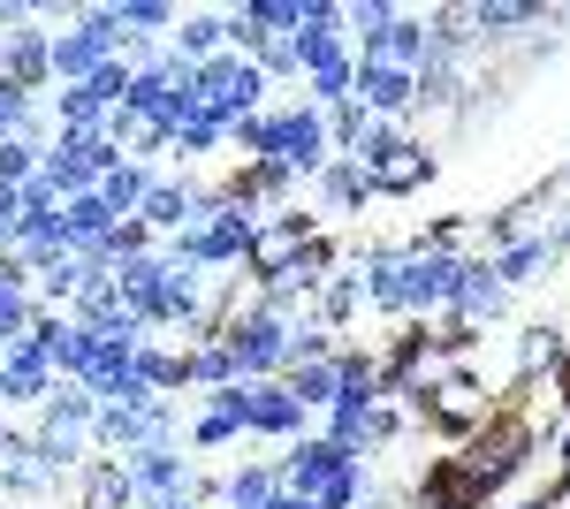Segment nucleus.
Masks as SVG:
<instances>
[{
	"mask_svg": "<svg viewBox=\"0 0 570 509\" xmlns=\"http://www.w3.org/2000/svg\"><path fill=\"white\" fill-rule=\"evenodd\" d=\"M274 464H282V487H289V495H305L312 509H365V502H373V464L343 457L320 425L297 433Z\"/></svg>",
	"mask_w": 570,
	"mask_h": 509,
	"instance_id": "1",
	"label": "nucleus"
},
{
	"mask_svg": "<svg viewBox=\"0 0 570 509\" xmlns=\"http://www.w3.org/2000/svg\"><path fill=\"white\" fill-rule=\"evenodd\" d=\"M190 91H198V115L214 123H244V115H266L274 107V85L252 69V53H214L190 69Z\"/></svg>",
	"mask_w": 570,
	"mask_h": 509,
	"instance_id": "2",
	"label": "nucleus"
},
{
	"mask_svg": "<svg viewBox=\"0 0 570 509\" xmlns=\"http://www.w3.org/2000/svg\"><path fill=\"white\" fill-rule=\"evenodd\" d=\"M228 342V358H236V381H282L289 373V320L282 312H236V320H220L214 327Z\"/></svg>",
	"mask_w": 570,
	"mask_h": 509,
	"instance_id": "3",
	"label": "nucleus"
},
{
	"mask_svg": "<svg viewBox=\"0 0 570 509\" xmlns=\"http://www.w3.org/2000/svg\"><path fill=\"white\" fill-rule=\"evenodd\" d=\"M419 411H426V425H434L441 441H464V433H480V425L502 411V395H487V381L472 365H449V373L419 395Z\"/></svg>",
	"mask_w": 570,
	"mask_h": 509,
	"instance_id": "4",
	"label": "nucleus"
},
{
	"mask_svg": "<svg viewBox=\"0 0 570 509\" xmlns=\"http://www.w3.org/2000/svg\"><path fill=\"white\" fill-rule=\"evenodd\" d=\"M176 441H183V403H145V411H115V403H99V419H91V449H99V457L176 449Z\"/></svg>",
	"mask_w": 570,
	"mask_h": 509,
	"instance_id": "5",
	"label": "nucleus"
},
{
	"mask_svg": "<svg viewBox=\"0 0 570 509\" xmlns=\"http://www.w3.org/2000/svg\"><path fill=\"white\" fill-rule=\"evenodd\" d=\"M327 160H335V145H327V115L305 107L297 91H289V99H274V168H289L297 183H312Z\"/></svg>",
	"mask_w": 570,
	"mask_h": 509,
	"instance_id": "6",
	"label": "nucleus"
},
{
	"mask_svg": "<svg viewBox=\"0 0 570 509\" xmlns=\"http://www.w3.org/2000/svg\"><path fill=\"white\" fill-rule=\"evenodd\" d=\"M320 236H327L320 213H305V206L274 213V221H259V236H252V252H244V274H252V282H274V274H289Z\"/></svg>",
	"mask_w": 570,
	"mask_h": 509,
	"instance_id": "7",
	"label": "nucleus"
},
{
	"mask_svg": "<svg viewBox=\"0 0 570 509\" xmlns=\"http://www.w3.org/2000/svg\"><path fill=\"white\" fill-rule=\"evenodd\" d=\"M228 403H236L244 433H259V441H282V449H289L297 433H312V411L282 381H236V388H228Z\"/></svg>",
	"mask_w": 570,
	"mask_h": 509,
	"instance_id": "8",
	"label": "nucleus"
},
{
	"mask_svg": "<svg viewBox=\"0 0 570 509\" xmlns=\"http://www.w3.org/2000/svg\"><path fill=\"white\" fill-rule=\"evenodd\" d=\"M107 168H122V153H115L107 137H53L46 160H39V175L61 190V206L85 198V190H99V175H107Z\"/></svg>",
	"mask_w": 570,
	"mask_h": 509,
	"instance_id": "9",
	"label": "nucleus"
},
{
	"mask_svg": "<svg viewBox=\"0 0 570 509\" xmlns=\"http://www.w3.org/2000/svg\"><path fill=\"white\" fill-rule=\"evenodd\" d=\"M122 471H130V495L137 509H168V502H190L198 495V464L176 449H137V457H122Z\"/></svg>",
	"mask_w": 570,
	"mask_h": 509,
	"instance_id": "10",
	"label": "nucleus"
},
{
	"mask_svg": "<svg viewBox=\"0 0 570 509\" xmlns=\"http://www.w3.org/2000/svg\"><path fill=\"white\" fill-rule=\"evenodd\" d=\"M365 175H373V198H411V190H426V183L441 175V153L426 145V137H395L389 153L365 160Z\"/></svg>",
	"mask_w": 570,
	"mask_h": 509,
	"instance_id": "11",
	"label": "nucleus"
},
{
	"mask_svg": "<svg viewBox=\"0 0 570 509\" xmlns=\"http://www.w3.org/2000/svg\"><path fill=\"white\" fill-rule=\"evenodd\" d=\"M351 99L365 115H381V123H411L419 115V77L411 69H389V61H357Z\"/></svg>",
	"mask_w": 570,
	"mask_h": 509,
	"instance_id": "12",
	"label": "nucleus"
},
{
	"mask_svg": "<svg viewBox=\"0 0 570 509\" xmlns=\"http://www.w3.org/2000/svg\"><path fill=\"white\" fill-rule=\"evenodd\" d=\"M46 395H53V365L39 358V342H8L0 350V411H39Z\"/></svg>",
	"mask_w": 570,
	"mask_h": 509,
	"instance_id": "13",
	"label": "nucleus"
},
{
	"mask_svg": "<svg viewBox=\"0 0 570 509\" xmlns=\"http://www.w3.org/2000/svg\"><path fill=\"white\" fill-rule=\"evenodd\" d=\"M190 206H198V175H176V168H153V183H145V206H137V221L168 244V236H183L190 228Z\"/></svg>",
	"mask_w": 570,
	"mask_h": 509,
	"instance_id": "14",
	"label": "nucleus"
},
{
	"mask_svg": "<svg viewBox=\"0 0 570 509\" xmlns=\"http://www.w3.org/2000/svg\"><path fill=\"white\" fill-rule=\"evenodd\" d=\"M46 23H23V31H0V85L16 91H53V61H46Z\"/></svg>",
	"mask_w": 570,
	"mask_h": 509,
	"instance_id": "15",
	"label": "nucleus"
},
{
	"mask_svg": "<svg viewBox=\"0 0 570 509\" xmlns=\"http://www.w3.org/2000/svg\"><path fill=\"white\" fill-rule=\"evenodd\" d=\"M540 23H548L540 0H472V8H464L472 46H510V39H525V31H540Z\"/></svg>",
	"mask_w": 570,
	"mask_h": 509,
	"instance_id": "16",
	"label": "nucleus"
},
{
	"mask_svg": "<svg viewBox=\"0 0 570 509\" xmlns=\"http://www.w3.org/2000/svg\"><path fill=\"white\" fill-rule=\"evenodd\" d=\"M31 342H39V358L53 365V381H85L91 335L69 320V312H39V320H31Z\"/></svg>",
	"mask_w": 570,
	"mask_h": 509,
	"instance_id": "17",
	"label": "nucleus"
},
{
	"mask_svg": "<svg viewBox=\"0 0 570 509\" xmlns=\"http://www.w3.org/2000/svg\"><path fill=\"white\" fill-rule=\"evenodd\" d=\"M487 266H494V282L518 297V290H532V282H548L556 266H563V252L548 244V236H518V244H502V252H487Z\"/></svg>",
	"mask_w": 570,
	"mask_h": 509,
	"instance_id": "18",
	"label": "nucleus"
},
{
	"mask_svg": "<svg viewBox=\"0 0 570 509\" xmlns=\"http://www.w3.org/2000/svg\"><path fill=\"white\" fill-rule=\"evenodd\" d=\"M183 350H190V342H168V335H145V350H137V381L153 388L160 403H190V365H183Z\"/></svg>",
	"mask_w": 570,
	"mask_h": 509,
	"instance_id": "19",
	"label": "nucleus"
},
{
	"mask_svg": "<svg viewBox=\"0 0 570 509\" xmlns=\"http://www.w3.org/2000/svg\"><path fill=\"white\" fill-rule=\"evenodd\" d=\"M115 290H122V312H130L137 327H153L160 290H168V258H160V244H153L145 258H130V266H115Z\"/></svg>",
	"mask_w": 570,
	"mask_h": 509,
	"instance_id": "20",
	"label": "nucleus"
},
{
	"mask_svg": "<svg viewBox=\"0 0 570 509\" xmlns=\"http://www.w3.org/2000/svg\"><path fill=\"white\" fill-rule=\"evenodd\" d=\"M456 320H472V327H494L502 312H510V290L494 282V266L487 258H464V274H456V304H449Z\"/></svg>",
	"mask_w": 570,
	"mask_h": 509,
	"instance_id": "21",
	"label": "nucleus"
},
{
	"mask_svg": "<svg viewBox=\"0 0 570 509\" xmlns=\"http://www.w3.org/2000/svg\"><path fill=\"white\" fill-rule=\"evenodd\" d=\"M168 160H176V175H198L206 160H228V123H214V115L176 123L168 129Z\"/></svg>",
	"mask_w": 570,
	"mask_h": 509,
	"instance_id": "22",
	"label": "nucleus"
},
{
	"mask_svg": "<svg viewBox=\"0 0 570 509\" xmlns=\"http://www.w3.org/2000/svg\"><path fill=\"white\" fill-rule=\"evenodd\" d=\"M168 53H176L183 69H198V61H214L228 53V31H220V8H183L176 31H168Z\"/></svg>",
	"mask_w": 570,
	"mask_h": 509,
	"instance_id": "23",
	"label": "nucleus"
},
{
	"mask_svg": "<svg viewBox=\"0 0 570 509\" xmlns=\"http://www.w3.org/2000/svg\"><path fill=\"white\" fill-rule=\"evenodd\" d=\"M312 206L320 213H365V198H373V175L357 168V160H327V168L305 183Z\"/></svg>",
	"mask_w": 570,
	"mask_h": 509,
	"instance_id": "24",
	"label": "nucleus"
},
{
	"mask_svg": "<svg viewBox=\"0 0 570 509\" xmlns=\"http://www.w3.org/2000/svg\"><path fill=\"white\" fill-rule=\"evenodd\" d=\"M282 495V464L274 457H244V464L220 479V509H266Z\"/></svg>",
	"mask_w": 570,
	"mask_h": 509,
	"instance_id": "25",
	"label": "nucleus"
},
{
	"mask_svg": "<svg viewBox=\"0 0 570 509\" xmlns=\"http://www.w3.org/2000/svg\"><path fill=\"white\" fill-rule=\"evenodd\" d=\"M183 441H190V449H228V441H244V419H236L228 388H220V395H198V411L183 419Z\"/></svg>",
	"mask_w": 570,
	"mask_h": 509,
	"instance_id": "26",
	"label": "nucleus"
},
{
	"mask_svg": "<svg viewBox=\"0 0 570 509\" xmlns=\"http://www.w3.org/2000/svg\"><path fill=\"white\" fill-rule=\"evenodd\" d=\"M183 365H190V395H220V388H236V358H228V342H220L214 327H206V335H190Z\"/></svg>",
	"mask_w": 570,
	"mask_h": 509,
	"instance_id": "27",
	"label": "nucleus"
},
{
	"mask_svg": "<svg viewBox=\"0 0 570 509\" xmlns=\"http://www.w3.org/2000/svg\"><path fill=\"white\" fill-rule=\"evenodd\" d=\"M69 502H77V509H137L122 457H99V464H85V479H77V495H69Z\"/></svg>",
	"mask_w": 570,
	"mask_h": 509,
	"instance_id": "28",
	"label": "nucleus"
},
{
	"mask_svg": "<svg viewBox=\"0 0 570 509\" xmlns=\"http://www.w3.org/2000/svg\"><path fill=\"white\" fill-rule=\"evenodd\" d=\"M282 388H289V395L305 403L312 419H327V411H335V395H343V373H335V350H327V358H312V365H289V373H282Z\"/></svg>",
	"mask_w": 570,
	"mask_h": 509,
	"instance_id": "29",
	"label": "nucleus"
},
{
	"mask_svg": "<svg viewBox=\"0 0 570 509\" xmlns=\"http://www.w3.org/2000/svg\"><path fill=\"white\" fill-rule=\"evenodd\" d=\"M351 85H357V53L343 46L335 61H320L312 77H297V99H305V107H320V115H335V107L351 99Z\"/></svg>",
	"mask_w": 570,
	"mask_h": 509,
	"instance_id": "30",
	"label": "nucleus"
},
{
	"mask_svg": "<svg viewBox=\"0 0 570 509\" xmlns=\"http://www.w3.org/2000/svg\"><path fill=\"white\" fill-rule=\"evenodd\" d=\"M115 16H122V39L130 46H160L168 31H176V0H115Z\"/></svg>",
	"mask_w": 570,
	"mask_h": 509,
	"instance_id": "31",
	"label": "nucleus"
},
{
	"mask_svg": "<svg viewBox=\"0 0 570 509\" xmlns=\"http://www.w3.org/2000/svg\"><path fill=\"white\" fill-rule=\"evenodd\" d=\"M69 320H77V327H107V320H130V312H122V290H115V274H85V290L69 297Z\"/></svg>",
	"mask_w": 570,
	"mask_h": 509,
	"instance_id": "32",
	"label": "nucleus"
},
{
	"mask_svg": "<svg viewBox=\"0 0 570 509\" xmlns=\"http://www.w3.org/2000/svg\"><path fill=\"white\" fill-rule=\"evenodd\" d=\"M145 183H153V168H137V160L107 168V175H99V206L115 213V221H137V206H145Z\"/></svg>",
	"mask_w": 570,
	"mask_h": 509,
	"instance_id": "33",
	"label": "nucleus"
},
{
	"mask_svg": "<svg viewBox=\"0 0 570 509\" xmlns=\"http://www.w3.org/2000/svg\"><path fill=\"white\" fill-rule=\"evenodd\" d=\"M389 23H395V0H343V39H351V53H365Z\"/></svg>",
	"mask_w": 570,
	"mask_h": 509,
	"instance_id": "34",
	"label": "nucleus"
},
{
	"mask_svg": "<svg viewBox=\"0 0 570 509\" xmlns=\"http://www.w3.org/2000/svg\"><path fill=\"white\" fill-rule=\"evenodd\" d=\"M39 411H46V419H61V425H91V419H99V395H91L85 381H53V395H46Z\"/></svg>",
	"mask_w": 570,
	"mask_h": 509,
	"instance_id": "35",
	"label": "nucleus"
},
{
	"mask_svg": "<svg viewBox=\"0 0 570 509\" xmlns=\"http://www.w3.org/2000/svg\"><path fill=\"white\" fill-rule=\"evenodd\" d=\"M39 145H16V137H0V190H23L31 175H39Z\"/></svg>",
	"mask_w": 570,
	"mask_h": 509,
	"instance_id": "36",
	"label": "nucleus"
},
{
	"mask_svg": "<svg viewBox=\"0 0 570 509\" xmlns=\"http://www.w3.org/2000/svg\"><path fill=\"white\" fill-rule=\"evenodd\" d=\"M252 69H259L266 85H297V46H289V39H266V46H252Z\"/></svg>",
	"mask_w": 570,
	"mask_h": 509,
	"instance_id": "37",
	"label": "nucleus"
},
{
	"mask_svg": "<svg viewBox=\"0 0 570 509\" xmlns=\"http://www.w3.org/2000/svg\"><path fill=\"white\" fill-rule=\"evenodd\" d=\"M85 85L99 91V107H122V99H130V69H122V61H107V69H91Z\"/></svg>",
	"mask_w": 570,
	"mask_h": 509,
	"instance_id": "38",
	"label": "nucleus"
},
{
	"mask_svg": "<svg viewBox=\"0 0 570 509\" xmlns=\"http://www.w3.org/2000/svg\"><path fill=\"white\" fill-rule=\"evenodd\" d=\"M297 31H343V0H297Z\"/></svg>",
	"mask_w": 570,
	"mask_h": 509,
	"instance_id": "39",
	"label": "nucleus"
},
{
	"mask_svg": "<svg viewBox=\"0 0 570 509\" xmlns=\"http://www.w3.org/2000/svg\"><path fill=\"white\" fill-rule=\"evenodd\" d=\"M16 221H23V206H16V190H0V258H8V244H16Z\"/></svg>",
	"mask_w": 570,
	"mask_h": 509,
	"instance_id": "40",
	"label": "nucleus"
},
{
	"mask_svg": "<svg viewBox=\"0 0 570 509\" xmlns=\"http://www.w3.org/2000/svg\"><path fill=\"white\" fill-rule=\"evenodd\" d=\"M525 509H570V495H563V487H548V495H532Z\"/></svg>",
	"mask_w": 570,
	"mask_h": 509,
	"instance_id": "41",
	"label": "nucleus"
},
{
	"mask_svg": "<svg viewBox=\"0 0 570 509\" xmlns=\"http://www.w3.org/2000/svg\"><path fill=\"white\" fill-rule=\"evenodd\" d=\"M266 509H312V502H305V495H289V487H282V495H274Z\"/></svg>",
	"mask_w": 570,
	"mask_h": 509,
	"instance_id": "42",
	"label": "nucleus"
},
{
	"mask_svg": "<svg viewBox=\"0 0 570 509\" xmlns=\"http://www.w3.org/2000/svg\"><path fill=\"white\" fill-rule=\"evenodd\" d=\"M373 509H411V502H373Z\"/></svg>",
	"mask_w": 570,
	"mask_h": 509,
	"instance_id": "43",
	"label": "nucleus"
},
{
	"mask_svg": "<svg viewBox=\"0 0 570 509\" xmlns=\"http://www.w3.org/2000/svg\"><path fill=\"white\" fill-rule=\"evenodd\" d=\"M168 509H190V502H168Z\"/></svg>",
	"mask_w": 570,
	"mask_h": 509,
	"instance_id": "44",
	"label": "nucleus"
}]
</instances>
